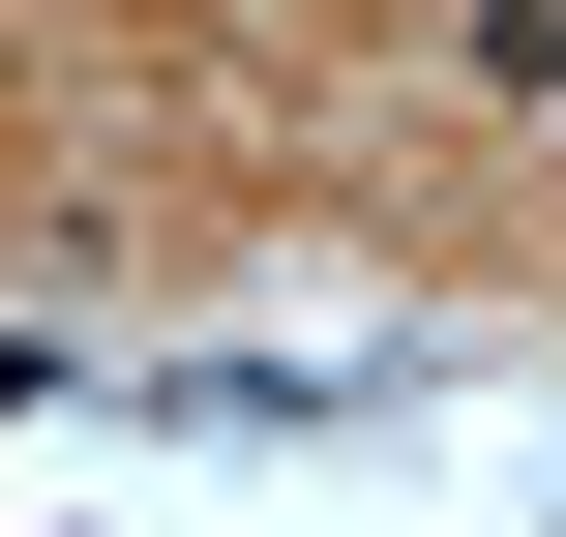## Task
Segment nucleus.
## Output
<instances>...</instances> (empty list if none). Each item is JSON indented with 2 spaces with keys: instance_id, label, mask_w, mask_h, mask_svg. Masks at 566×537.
<instances>
[{
  "instance_id": "obj_1",
  "label": "nucleus",
  "mask_w": 566,
  "mask_h": 537,
  "mask_svg": "<svg viewBox=\"0 0 566 537\" xmlns=\"http://www.w3.org/2000/svg\"><path fill=\"white\" fill-rule=\"evenodd\" d=\"M478 90H566V0H478Z\"/></svg>"
}]
</instances>
